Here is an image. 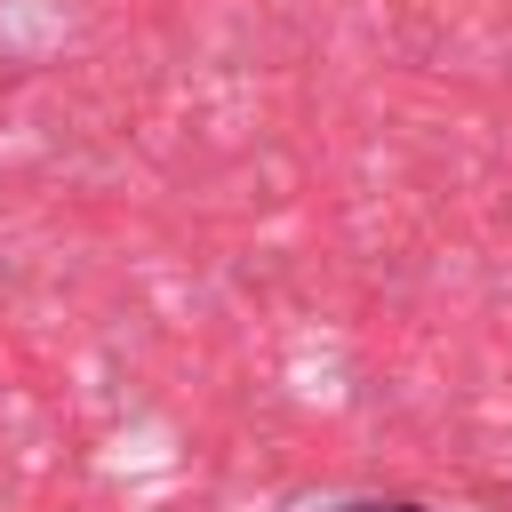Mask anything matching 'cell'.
Listing matches in <instances>:
<instances>
[{"label": "cell", "mask_w": 512, "mask_h": 512, "mask_svg": "<svg viewBox=\"0 0 512 512\" xmlns=\"http://www.w3.org/2000/svg\"><path fill=\"white\" fill-rule=\"evenodd\" d=\"M336 512H424V504H408V496H360V504H336Z\"/></svg>", "instance_id": "obj_1"}]
</instances>
